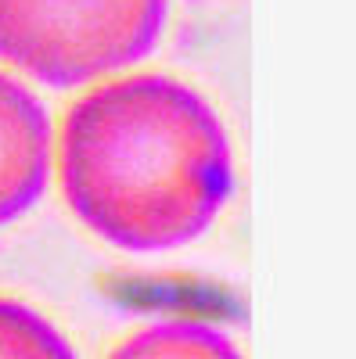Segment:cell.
Instances as JSON below:
<instances>
[{
    "label": "cell",
    "mask_w": 356,
    "mask_h": 359,
    "mask_svg": "<svg viewBox=\"0 0 356 359\" xmlns=\"http://www.w3.org/2000/svg\"><path fill=\"white\" fill-rule=\"evenodd\" d=\"M105 359H245L237 341L209 320L173 316L126 334Z\"/></svg>",
    "instance_id": "4"
},
{
    "label": "cell",
    "mask_w": 356,
    "mask_h": 359,
    "mask_svg": "<svg viewBox=\"0 0 356 359\" xmlns=\"http://www.w3.org/2000/svg\"><path fill=\"white\" fill-rule=\"evenodd\" d=\"M0 359H79L72 341L33 306L0 298Z\"/></svg>",
    "instance_id": "5"
},
{
    "label": "cell",
    "mask_w": 356,
    "mask_h": 359,
    "mask_svg": "<svg viewBox=\"0 0 356 359\" xmlns=\"http://www.w3.org/2000/svg\"><path fill=\"white\" fill-rule=\"evenodd\" d=\"M54 126L18 76L0 72V226L25 216L51 184Z\"/></svg>",
    "instance_id": "3"
},
{
    "label": "cell",
    "mask_w": 356,
    "mask_h": 359,
    "mask_svg": "<svg viewBox=\"0 0 356 359\" xmlns=\"http://www.w3.org/2000/svg\"><path fill=\"white\" fill-rule=\"evenodd\" d=\"M169 0H0V62L51 90H76L152 57Z\"/></svg>",
    "instance_id": "2"
},
{
    "label": "cell",
    "mask_w": 356,
    "mask_h": 359,
    "mask_svg": "<svg viewBox=\"0 0 356 359\" xmlns=\"http://www.w3.org/2000/svg\"><path fill=\"white\" fill-rule=\"evenodd\" d=\"M72 216L105 245L159 255L195 245L230 201L234 151L220 111L166 72L91 86L58 133Z\"/></svg>",
    "instance_id": "1"
}]
</instances>
